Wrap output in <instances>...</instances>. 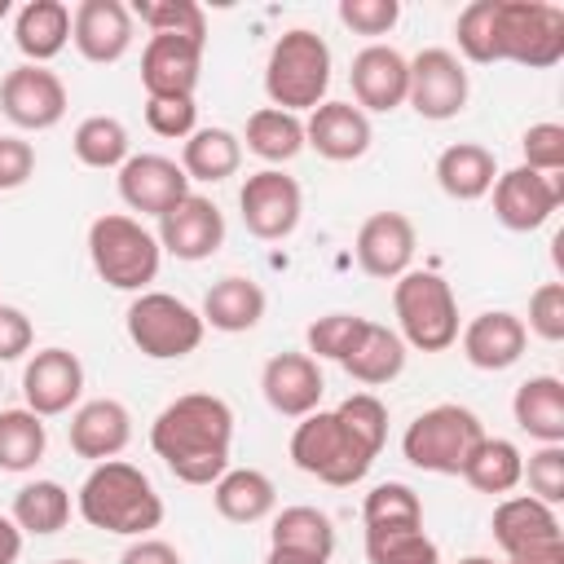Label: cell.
I'll use <instances>...</instances> for the list:
<instances>
[{
  "label": "cell",
  "mask_w": 564,
  "mask_h": 564,
  "mask_svg": "<svg viewBox=\"0 0 564 564\" xmlns=\"http://www.w3.org/2000/svg\"><path fill=\"white\" fill-rule=\"evenodd\" d=\"M150 449L185 485H216L229 471L234 410L216 392H181L150 423Z\"/></svg>",
  "instance_id": "1"
},
{
  "label": "cell",
  "mask_w": 564,
  "mask_h": 564,
  "mask_svg": "<svg viewBox=\"0 0 564 564\" xmlns=\"http://www.w3.org/2000/svg\"><path fill=\"white\" fill-rule=\"evenodd\" d=\"M75 507L84 524L101 533H119V538H150V529L163 524V498L154 480L137 463H123V458L93 463V471L84 476L75 494Z\"/></svg>",
  "instance_id": "2"
},
{
  "label": "cell",
  "mask_w": 564,
  "mask_h": 564,
  "mask_svg": "<svg viewBox=\"0 0 564 564\" xmlns=\"http://www.w3.org/2000/svg\"><path fill=\"white\" fill-rule=\"evenodd\" d=\"M326 88H330V44L308 26L282 31L269 48V62H264L269 106L304 115V110H317L326 101Z\"/></svg>",
  "instance_id": "3"
},
{
  "label": "cell",
  "mask_w": 564,
  "mask_h": 564,
  "mask_svg": "<svg viewBox=\"0 0 564 564\" xmlns=\"http://www.w3.org/2000/svg\"><path fill=\"white\" fill-rule=\"evenodd\" d=\"M88 260L93 273L115 286V291H132L141 295L163 264V247L159 238L128 212H106L88 225Z\"/></svg>",
  "instance_id": "4"
},
{
  "label": "cell",
  "mask_w": 564,
  "mask_h": 564,
  "mask_svg": "<svg viewBox=\"0 0 564 564\" xmlns=\"http://www.w3.org/2000/svg\"><path fill=\"white\" fill-rule=\"evenodd\" d=\"M392 313L397 335L405 348L419 352H445L458 344V300L454 286L432 269H410L392 282Z\"/></svg>",
  "instance_id": "5"
},
{
  "label": "cell",
  "mask_w": 564,
  "mask_h": 564,
  "mask_svg": "<svg viewBox=\"0 0 564 564\" xmlns=\"http://www.w3.org/2000/svg\"><path fill=\"white\" fill-rule=\"evenodd\" d=\"M485 423L476 410L458 405V401H441L423 414H414V423L401 432V454L410 467L432 471V476H458L463 463L471 458V449L485 441Z\"/></svg>",
  "instance_id": "6"
},
{
  "label": "cell",
  "mask_w": 564,
  "mask_h": 564,
  "mask_svg": "<svg viewBox=\"0 0 564 564\" xmlns=\"http://www.w3.org/2000/svg\"><path fill=\"white\" fill-rule=\"evenodd\" d=\"M375 449H366L344 423H339V414L335 410H313V414H304L300 423H295V432H291V463L304 471V476H313V480H322V485H335V489H348V485H357L370 467H375Z\"/></svg>",
  "instance_id": "7"
},
{
  "label": "cell",
  "mask_w": 564,
  "mask_h": 564,
  "mask_svg": "<svg viewBox=\"0 0 564 564\" xmlns=\"http://www.w3.org/2000/svg\"><path fill=\"white\" fill-rule=\"evenodd\" d=\"M564 57V9L551 0H494V62L546 70Z\"/></svg>",
  "instance_id": "8"
},
{
  "label": "cell",
  "mask_w": 564,
  "mask_h": 564,
  "mask_svg": "<svg viewBox=\"0 0 564 564\" xmlns=\"http://www.w3.org/2000/svg\"><path fill=\"white\" fill-rule=\"evenodd\" d=\"M123 330H128L132 348L141 357H150V361H181L207 335L198 308L185 304L172 291H141V295H132V304L123 313Z\"/></svg>",
  "instance_id": "9"
},
{
  "label": "cell",
  "mask_w": 564,
  "mask_h": 564,
  "mask_svg": "<svg viewBox=\"0 0 564 564\" xmlns=\"http://www.w3.org/2000/svg\"><path fill=\"white\" fill-rule=\"evenodd\" d=\"M238 212L251 238L260 242H282L300 229L304 216V189L295 176H286L282 167H260L242 181L238 189Z\"/></svg>",
  "instance_id": "10"
},
{
  "label": "cell",
  "mask_w": 564,
  "mask_h": 564,
  "mask_svg": "<svg viewBox=\"0 0 564 564\" xmlns=\"http://www.w3.org/2000/svg\"><path fill=\"white\" fill-rule=\"evenodd\" d=\"M467 97H471V79H467V66H463L458 53H449V48H419L410 57L405 106L419 119L445 123V119L463 115Z\"/></svg>",
  "instance_id": "11"
},
{
  "label": "cell",
  "mask_w": 564,
  "mask_h": 564,
  "mask_svg": "<svg viewBox=\"0 0 564 564\" xmlns=\"http://www.w3.org/2000/svg\"><path fill=\"white\" fill-rule=\"evenodd\" d=\"M66 106H70L66 84L48 66L22 62V66H13L0 79V115L13 128H22V132H48V128H57L66 119Z\"/></svg>",
  "instance_id": "12"
},
{
  "label": "cell",
  "mask_w": 564,
  "mask_h": 564,
  "mask_svg": "<svg viewBox=\"0 0 564 564\" xmlns=\"http://www.w3.org/2000/svg\"><path fill=\"white\" fill-rule=\"evenodd\" d=\"M494 216H498V225L502 229H511V234H533V229H542L551 216H555V207L564 203V172H555V176H542V172H533V167H511V172H498V181H494Z\"/></svg>",
  "instance_id": "13"
},
{
  "label": "cell",
  "mask_w": 564,
  "mask_h": 564,
  "mask_svg": "<svg viewBox=\"0 0 564 564\" xmlns=\"http://www.w3.org/2000/svg\"><path fill=\"white\" fill-rule=\"evenodd\" d=\"M159 247L185 264H198V260H212L220 247H225V212L207 198V194H185L172 212L159 216Z\"/></svg>",
  "instance_id": "14"
},
{
  "label": "cell",
  "mask_w": 564,
  "mask_h": 564,
  "mask_svg": "<svg viewBox=\"0 0 564 564\" xmlns=\"http://www.w3.org/2000/svg\"><path fill=\"white\" fill-rule=\"evenodd\" d=\"M414 251H419V234H414V220L405 212L366 216L361 229H357V242H352L357 269L366 278H379V282H397L401 273H410Z\"/></svg>",
  "instance_id": "15"
},
{
  "label": "cell",
  "mask_w": 564,
  "mask_h": 564,
  "mask_svg": "<svg viewBox=\"0 0 564 564\" xmlns=\"http://www.w3.org/2000/svg\"><path fill=\"white\" fill-rule=\"evenodd\" d=\"M132 35H137V22L123 0H79L70 9V44L93 66L119 62L132 48Z\"/></svg>",
  "instance_id": "16"
},
{
  "label": "cell",
  "mask_w": 564,
  "mask_h": 564,
  "mask_svg": "<svg viewBox=\"0 0 564 564\" xmlns=\"http://www.w3.org/2000/svg\"><path fill=\"white\" fill-rule=\"evenodd\" d=\"M348 84H352V106L357 110H375V115H392L397 106H405V84H410V57H401L392 44H366L352 53L348 66Z\"/></svg>",
  "instance_id": "17"
},
{
  "label": "cell",
  "mask_w": 564,
  "mask_h": 564,
  "mask_svg": "<svg viewBox=\"0 0 564 564\" xmlns=\"http://www.w3.org/2000/svg\"><path fill=\"white\" fill-rule=\"evenodd\" d=\"M84 392V361L70 348H40L26 357L22 366V397L26 410H35L40 419L66 414Z\"/></svg>",
  "instance_id": "18"
},
{
  "label": "cell",
  "mask_w": 564,
  "mask_h": 564,
  "mask_svg": "<svg viewBox=\"0 0 564 564\" xmlns=\"http://www.w3.org/2000/svg\"><path fill=\"white\" fill-rule=\"evenodd\" d=\"M115 181H119L123 207L128 212H141V216H163V212H172L189 194V176L167 154H132L119 167Z\"/></svg>",
  "instance_id": "19"
},
{
  "label": "cell",
  "mask_w": 564,
  "mask_h": 564,
  "mask_svg": "<svg viewBox=\"0 0 564 564\" xmlns=\"http://www.w3.org/2000/svg\"><path fill=\"white\" fill-rule=\"evenodd\" d=\"M260 392H264L273 414L304 419V414L322 410L326 379H322V366L308 352H273L260 370Z\"/></svg>",
  "instance_id": "20"
},
{
  "label": "cell",
  "mask_w": 564,
  "mask_h": 564,
  "mask_svg": "<svg viewBox=\"0 0 564 564\" xmlns=\"http://www.w3.org/2000/svg\"><path fill=\"white\" fill-rule=\"evenodd\" d=\"M203 40L150 35L141 48V88L145 97H194L203 70Z\"/></svg>",
  "instance_id": "21"
},
{
  "label": "cell",
  "mask_w": 564,
  "mask_h": 564,
  "mask_svg": "<svg viewBox=\"0 0 564 564\" xmlns=\"http://www.w3.org/2000/svg\"><path fill=\"white\" fill-rule=\"evenodd\" d=\"M494 542L502 551V560L511 555H529V551H542V546H560L564 542V529H560V516L555 507L538 502L533 494H516V498H502L494 507Z\"/></svg>",
  "instance_id": "22"
},
{
  "label": "cell",
  "mask_w": 564,
  "mask_h": 564,
  "mask_svg": "<svg viewBox=\"0 0 564 564\" xmlns=\"http://www.w3.org/2000/svg\"><path fill=\"white\" fill-rule=\"evenodd\" d=\"M370 141H375L370 115L357 110L352 101H322L304 119V145L317 150L326 163H352L370 150Z\"/></svg>",
  "instance_id": "23"
},
{
  "label": "cell",
  "mask_w": 564,
  "mask_h": 564,
  "mask_svg": "<svg viewBox=\"0 0 564 564\" xmlns=\"http://www.w3.org/2000/svg\"><path fill=\"white\" fill-rule=\"evenodd\" d=\"M458 344H463V357L476 366V370H511L524 348H529V330H524V317L507 313V308H485L476 313L463 330H458Z\"/></svg>",
  "instance_id": "24"
},
{
  "label": "cell",
  "mask_w": 564,
  "mask_h": 564,
  "mask_svg": "<svg viewBox=\"0 0 564 564\" xmlns=\"http://www.w3.org/2000/svg\"><path fill=\"white\" fill-rule=\"evenodd\" d=\"M66 441L79 458L88 463H106V458H119L132 441V414L123 401L115 397H93L84 405H75L70 414V427H66Z\"/></svg>",
  "instance_id": "25"
},
{
  "label": "cell",
  "mask_w": 564,
  "mask_h": 564,
  "mask_svg": "<svg viewBox=\"0 0 564 564\" xmlns=\"http://www.w3.org/2000/svg\"><path fill=\"white\" fill-rule=\"evenodd\" d=\"M264 308H269L264 286L256 278L229 273V278H220V282L207 286L198 317H203V326H212L220 335H242V330H256L260 326Z\"/></svg>",
  "instance_id": "26"
},
{
  "label": "cell",
  "mask_w": 564,
  "mask_h": 564,
  "mask_svg": "<svg viewBox=\"0 0 564 564\" xmlns=\"http://www.w3.org/2000/svg\"><path fill=\"white\" fill-rule=\"evenodd\" d=\"M516 427L538 445H564V379L529 375L511 397Z\"/></svg>",
  "instance_id": "27"
},
{
  "label": "cell",
  "mask_w": 564,
  "mask_h": 564,
  "mask_svg": "<svg viewBox=\"0 0 564 564\" xmlns=\"http://www.w3.org/2000/svg\"><path fill=\"white\" fill-rule=\"evenodd\" d=\"M498 181V159L480 141H454L436 154V185L454 203H476L494 189Z\"/></svg>",
  "instance_id": "28"
},
{
  "label": "cell",
  "mask_w": 564,
  "mask_h": 564,
  "mask_svg": "<svg viewBox=\"0 0 564 564\" xmlns=\"http://www.w3.org/2000/svg\"><path fill=\"white\" fill-rule=\"evenodd\" d=\"M13 44L31 66H48L70 44V9L62 0H26L13 13Z\"/></svg>",
  "instance_id": "29"
},
{
  "label": "cell",
  "mask_w": 564,
  "mask_h": 564,
  "mask_svg": "<svg viewBox=\"0 0 564 564\" xmlns=\"http://www.w3.org/2000/svg\"><path fill=\"white\" fill-rule=\"evenodd\" d=\"M212 507L229 524H260L278 507V485L260 467H229L212 485Z\"/></svg>",
  "instance_id": "30"
},
{
  "label": "cell",
  "mask_w": 564,
  "mask_h": 564,
  "mask_svg": "<svg viewBox=\"0 0 564 564\" xmlns=\"http://www.w3.org/2000/svg\"><path fill=\"white\" fill-rule=\"evenodd\" d=\"M339 366H344L348 379H357L361 388H383V383H392V379L405 370V344H401L397 330H388V326H379V322L366 317L361 335L352 339V348L344 352Z\"/></svg>",
  "instance_id": "31"
},
{
  "label": "cell",
  "mask_w": 564,
  "mask_h": 564,
  "mask_svg": "<svg viewBox=\"0 0 564 564\" xmlns=\"http://www.w3.org/2000/svg\"><path fill=\"white\" fill-rule=\"evenodd\" d=\"M242 167V141L229 128H194L181 145V172L203 185H220Z\"/></svg>",
  "instance_id": "32"
},
{
  "label": "cell",
  "mask_w": 564,
  "mask_h": 564,
  "mask_svg": "<svg viewBox=\"0 0 564 564\" xmlns=\"http://www.w3.org/2000/svg\"><path fill=\"white\" fill-rule=\"evenodd\" d=\"M9 520L22 529V538H48V533H62L66 520H70V489L62 480H26L18 494H13V507H9Z\"/></svg>",
  "instance_id": "33"
},
{
  "label": "cell",
  "mask_w": 564,
  "mask_h": 564,
  "mask_svg": "<svg viewBox=\"0 0 564 564\" xmlns=\"http://www.w3.org/2000/svg\"><path fill=\"white\" fill-rule=\"evenodd\" d=\"M247 150L256 159H264L269 167L278 163H291L300 150H304V119L291 115V110H278V106H260L247 115V132H242Z\"/></svg>",
  "instance_id": "34"
},
{
  "label": "cell",
  "mask_w": 564,
  "mask_h": 564,
  "mask_svg": "<svg viewBox=\"0 0 564 564\" xmlns=\"http://www.w3.org/2000/svg\"><path fill=\"white\" fill-rule=\"evenodd\" d=\"M269 546L330 560V555H335V524H330L326 511H317V507H308V502H295V507H282V511L273 516Z\"/></svg>",
  "instance_id": "35"
},
{
  "label": "cell",
  "mask_w": 564,
  "mask_h": 564,
  "mask_svg": "<svg viewBox=\"0 0 564 564\" xmlns=\"http://www.w3.org/2000/svg\"><path fill=\"white\" fill-rule=\"evenodd\" d=\"M458 476H463L476 494H511V489L520 485V476H524V454H520V445L507 441V436H485V441L471 449V458L463 463Z\"/></svg>",
  "instance_id": "36"
},
{
  "label": "cell",
  "mask_w": 564,
  "mask_h": 564,
  "mask_svg": "<svg viewBox=\"0 0 564 564\" xmlns=\"http://www.w3.org/2000/svg\"><path fill=\"white\" fill-rule=\"evenodd\" d=\"M70 150L84 167L119 172L132 159V137L115 115H88V119H79V128L70 137Z\"/></svg>",
  "instance_id": "37"
},
{
  "label": "cell",
  "mask_w": 564,
  "mask_h": 564,
  "mask_svg": "<svg viewBox=\"0 0 564 564\" xmlns=\"http://www.w3.org/2000/svg\"><path fill=\"white\" fill-rule=\"evenodd\" d=\"M48 449V427L35 410L26 405H13V410H0V471H31Z\"/></svg>",
  "instance_id": "38"
},
{
  "label": "cell",
  "mask_w": 564,
  "mask_h": 564,
  "mask_svg": "<svg viewBox=\"0 0 564 564\" xmlns=\"http://www.w3.org/2000/svg\"><path fill=\"white\" fill-rule=\"evenodd\" d=\"M370 564H441V546L423 524H370L366 529Z\"/></svg>",
  "instance_id": "39"
},
{
  "label": "cell",
  "mask_w": 564,
  "mask_h": 564,
  "mask_svg": "<svg viewBox=\"0 0 564 564\" xmlns=\"http://www.w3.org/2000/svg\"><path fill=\"white\" fill-rule=\"evenodd\" d=\"M128 9H132V22L150 26V35H185L207 44V13L194 0H137Z\"/></svg>",
  "instance_id": "40"
},
{
  "label": "cell",
  "mask_w": 564,
  "mask_h": 564,
  "mask_svg": "<svg viewBox=\"0 0 564 564\" xmlns=\"http://www.w3.org/2000/svg\"><path fill=\"white\" fill-rule=\"evenodd\" d=\"M366 317L361 313H322L308 322L304 330V344H308V357L313 361H344V352L352 348V339L361 335Z\"/></svg>",
  "instance_id": "41"
},
{
  "label": "cell",
  "mask_w": 564,
  "mask_h": 564,
  "mask_svg": "<svg viewBox=\"0 0 564 564\" xmlns=\"http://www.w3.org/2000/svg\"><path fill=\"white\" fill-rule=\"evenodd\" d=\"M361 520H366V529L370 524H423V502H419V494L410 485L383 480V485H375L366 494Z\"/></svg>",
  "instance_id": "42"
},
{
  "label": "cell",
  "mask_w": 564,
  "mask_h": 564,
  "mask_svg": "<svg viewBox=\"0 0 564 564\" xmlns=\"http://www.w3.org/2000/svg\"><path fill=\"white\" fill-rule=\"evenodd\" d=\"M335 414H339V423L366 445V449H383V441H388V405L375 397V392H352V397H344L339 405H335Z\"/></svg>",
  "instance_id": "43"
},
{
  "label": "cell",
  "mask_w": 564,
  "mask_h": 564,
  "mask_svg": "<svg viewBox=\"0 0 564 564\" xmlns=\"http://www.w3.org/2000/svg\"><path fill=\"white\" fill-rule=\"evenodd\" d=\"M454 40H458V53L467 62L489 66L494 62V0H471L467 9H458Z\"/></svg>",
  "instance_id": "44"
},
{
  "label": "cell",
  "mask_w": 564,
  "mask_h": 564,
  "mask_svg": "<svg viewBox=\"0 0 564 564\" xmlns=\"http://www.w3.org/2000/svg\"><path fill=\"white\" fill-rule=\"evenodd\" d=\"M529 480V494L546 507H560L564 502V445H538L529 458H524V476Z\"/></svg>",
  "instance_id": "45"
},
{
  "label": "cell",
  "mask_w": 564,
  "mask_h": 564,
  "mask_svg": "<svg viewBox=\"0 0 564 564\" xmlns=\"http://www.w3.org/2000/svg\"><path fill=\"white\" fill-rule=\"evenodd\" d=\"M520 154H524V167L542 172V176H555L564 172V123H529L524 137H520Z\"/></svg>",
  "instance_id": "46"
},
{
  "label": "cell",
  "mask_w": 564,
  "mask_h": 564,
  "mask_svg": "<svg viewBox=\"0 0 564 564\" xmlns=\"http://www.w3.org/2000/svg\"><path fill=\"white\" fill-rule=\"evenodd\" d=\"M145 128L167 141H185L198 128L194 97H145Z\"/></svg>",
  "instance_id": "47"
},
{
  "label": "cell",
  "mask_w": 564,
  "mask_h": 564,
  "mask_svg": "<svg viewBox=\"0 0 564 564\" xmlns=\"http://www.w3.org/2000/svg\"><path fill=\"white\" fill-rule=\"evenodd\" d=\"M529 335H538L542 344H560L564 339V282H542L529 295Z\"/></svg>",
  "instance_id": "48"
},
{
  "label": "cell",
  "mask_w": 564,
  "mask_h": 564,
  "mask_svg": "<svg viewBox=\"0 0 564 564\" xmlns=\"http://www.w3.org/2000/svg\"><path fill=\"white\" fill-rule=\"evenodd\" d=\"M339 22L352 35H388L401 22V0H339Z\"/></svg>",
  "instance_id": "49"
},
{
  "label": "cell",
  "mask_w": 564,
  "mask_h": 564,
  "mask_svg": "<svg viewBox=\"0 0 564 564\" xmlns=\"http://www.w3.org/2000/svg\"><path fill=\"white\" fill-rule=\"evenodd\" d=\"M31 176H35V145L18 132H4L0 137V194L22 189Z\"/></svg>",
  "instance_id": "50"
},
{
  "label": "cell",
  "mask_w": 564,
  "mask_h": 564,
  "mask_svg": "<svg viewBox=\"0 0 564 564\" xmlns=\"http://www.w3.org/2000/svg\"><path fill=\"white\" fill-rule=\"evenodd\" d=\"M31 344H35V326H31V317H26L22 308H13V304H0V361H18V357H26Z\"/></svg>",
  "instance_id": "51"
},
{
  "label": "cell",
  "mask_w": 564,
  "mask_h": 564,
  "mask_svg": "<svg viewBox=\"0 0 564 564\" xmlns=\"http://www.w3.org/2000/svg\"><path fill=\"white\" fill-rule=\"evenodd\" d=\"M119 564H181V551L172 542H163V538H137L119 555Z\"/></svg>",
  "instance_id": "52"
},
{
  "label": "cell",
  "mask_w": 564,
  "mask_h": 564,
  "mask_svg": "<svg viewBox=\"0 0 564 564\" xmlns=\"http://www.w3.org/2000/svg\"><path fill=\"white\" fill-rule=\"evenodd\" d=\"M18 555H22V529L9 516H0V564H18Z\"/></svg>",
  "instance_id": "53"
},
{
  "label": "cell",
  "mask_w": 564,
  "mask_h": 564,
  "mask_svg": "<svg viewBox=\"0 0 564 564\" xmlns=\"http://www.w3.org/2000/svg\"><path fill=\"white\" fill-rule=\"evenodd\" d=\"M498 564H564V542H560V546L529 551V555H511V560H498Z\"/></svg>",
  "instance_id": "54"
},
{
  "label": "cell",
  "mask_w": 564,
  "mask_h": 564,
  "mask_svg": "<svg viewBox=\"0 0 564 564\" xmlns=\"http://www.w3.org/2000/svg\"><path fill=\"white\" fill-rule=\"evenodd\" d=\"M264 564H330V560H317V555H300V551H278L269 546V560Z\"/></svg>",
  "instance_id": "55"
},
{
  "label": "cell",
  "mask_w": 564,
  "mask_h": 564,
  "mask_svg": "<svg viewBox=\"0 0 564 564\" xmlns=\"http://www.w3.org/2000/svg\"><path fill=\"white\" fill-rule=\"evenodd\" d=\"M458 564H498L494 555H467V560H458Z\"/></svg>",
  "instance_id": "56"
},
{
  "label": "cell",
  "mask_w": 564,
  "mask_h": 564,
  "mask_svg": "<svg viewBox=\"0 0 564 564\" xmlns=\"http://www.w3.org/2000/svg\"><path fill=\"white\" fill-rule=\"evenodd\" d=\"M13 13V0H0V18H9Z\"/></svg>",
  "instance_id": "57"
},
{
  "label": "cell",
  "mask_w": 564,
  "mask_h": 564,
  "mask_svg": "<svg viewBox=\"0 0 564 564\" xmlns=\"http://www.w3.org/2000/svg\"><path fill=\"white\" fill-rule=\"evenodd\" d=\"M53 564H88V560H75V555H66V560H53Z\"/></svg>",
  "instance_id": "58"
}]
</instances>
